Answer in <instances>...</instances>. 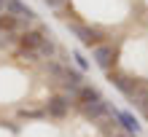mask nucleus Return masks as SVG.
Listing matches in <instances>:
<instances>
[{
  "instance_id": "nucleus-1",
  "label": "nucleus",
  "mask_w": 148,
  "mask_h": 137,
  "mask_svg": "<svg viewBox=\"0 0 148 137\" xmlns=\"http://www.w3.org/2000/svg\"><path fill=\"white\" fill-rule=\"evenodd\" d=\"M67 27H70L73 32H75V38L81 40L84 46H89V48H97V46H102V43H108L105 40V32H102L100 27H92V24H81V22H67Z\"/></svg>"
},
{
  "instance_id": "nucleus-2",
  "label": "nucleus",
  "mask_w": 148,
  "mask_h": 137,
  "mask_svg": "<svg viewBox=\"0 0 148 137\" xmlns=\"http://www.w3.org/2000/svg\"><path fill=\"white\" fill-rule=\"evenodd\" d=\"M94 62H97V67H102L105 73H110L113 67H116L119 62V46H113V43H102L94 48Z\"/></svg>"
},
{
  "instance_id": "nucleus-3",
  "label": "nucleus",
  "mask_w": 148,
  "mask_h": 137,
  "mask_svg": "<svg viewBox=\"0 0 148 137\" xmlns=\"http://www.w3.org/2000/svg\"><path fill=\"white\" fill-rule=\"evenodd\" d=\"M108 81H110L121 94H124V97H132V94L140 89V83H143V81L132 78V75H124V73H116V70H110V73H108Z\"/></svg>"
},
{
  "instance_id": "nucleus-4",
  "label": "nucleus",
  "mask_w": 148,
  "mask_h": 137,
  "mask_svg": "<svg viewBox=\"0 0 148 137\" xmlns=\"http://www.w3.org/2000/svg\"><path fill=\"white\" fill-rule=\"evenodd\" d=\"M70 97H65V94H54V97H49L46 102V116L51 118H65L67 116V110H70Z\"/></svg>"
},
{
  "instance_id": "nucleus-5",
  "label": "nucleus",
  "mask_w": 148,
  "mask_h": 137,
  "mask_svg": "<svg viewBox=\"0 0 148 137\" xmlns=\"http://www.w3.org/2000/svg\"><path fill=\"white\" fill-rule=\"evenodd\" d=\"M100 100H102L100 89H97V86H89V83H84L75 94H70V102H73V105H78V108L92 105V102H100Z\"/></svg>"
},
{
  "instance_id": "nucleus-6",
  "label": "nucleus",
  "mask_w": 148,
  "mask_h": 137,
  "mask_svg": "<svg viewBox=\"0 0 148 137\" xmlns=\"http://www.w3.org/2000/svg\"><path fill=\"white\" fill-rule=\"evenodd\" d=\"M43 38H46V35H43L40 30H24V32H19V48H24V51H38L40 43H43Z\"/></svg>"
},
{
  "instance_id": "nucleus-7",
  "label": "nucleus",
  "mask_w": 148,
  "mask_h": 137,
  "mask_svg": "<svg viewBox=\"0 0 148 137\" xmlns=\"http://www.w3.org/2000/svg\"><path fill=\"white\" fill-rule=\"evenodd\" d=\"M110 116L116 118V121L124 126V132L127 134H137L140 132V121L132 116V113H127V110H116V108H110Z\"/></svg>"
},
{
  "instance_id": "nucleus-8",
  "label": "nucleus",
  "mask_w": 148,
  "mask_h": 137,
  "mask_svg": "<svg viewBox=\"0 0 148 137\" xmlns=\"http://www.w3.org/2000/svg\"><path fill=\"white\" fill-rule=\"evenodd\" d=\"M81 113L86 118H92V121H102L105 116H110V105H108L105 100H100V102H92V105H84Z\"/></svg>"
},
{
  "instance_id": "nucleus-9",
  "label": "nucleus",
  "mask_w": 148,
  "mask_h": 137,
  "mask_svg": "<svg viewBox=\"0 0 148 137\" xmlns=\"http://www.w3.org/2000/svg\"><path fill=\"white\" fill-rule=\"evenodd\" d=\"M0 30H3V32H22L24 27H22V22L16 19V16H11V14H0Z\"/></svg>"
},
{
  "instance_id": "nucleus-10",
  "label": "nucleus",
  "mask_w": 148,
  "mask_h": 137,
  "mask_svg": "<svg viewBox=\"0 0 148 137\" xmlns=\"http://www.w3.org/2000/svg\"><path fill=\"white\" fill-rule=\"evenodd\" d=\"M38 54H40V59H54V57H57V43H54L51 38H43Z\"/></svg>"
},
{
  "instance_id": "nucleus-11",
  "label": "nucleus",
  "mask_w": 148,
  "mask_h": 137,
  "mask_svg": "<svg viewBox=\"0 0 148 137\" xmlns=\"http://www.w3.org/2000/svg\"><path fill=\"white\" fill-rule=\"evenodd\" d=\"M46 70H49L51 75H54V78H59V81L65 78V67L59 65V62H54V59H49V62H46Z\"/></svg>"
},
{
  "instance_id": "nucleus-12",
  "label": "nucleus",
  "mask_w": 148,
  "mask_h": 137,
  "mask_svg": "<svg viewBox=\"0 0 148 137\" xmlns=\"http://www.w3.org/2000/svg\"><path fill=\"white\" fill-rule=\"evenodd\" d=\"M100 129H102L105 137H113L116 134V118H113V121H100Z\"/></svg>"
},
{
  "instance_id": "nucleus-13",
  "label": "nucleus",
  "mask_w": 148,
  "mask_h": 137,
  "mask_svg": "<svg viewBox=\"0 0 148 137\" xmlns=\"http://www.w3.org/2000/svg\"><path fill=\"white\" fill-rule=\"evenodd\" d=\"M46 110H22V118H43Z\"/></svg>"
},
{
  "instance_id": "nucleus-14",
  "label": "nucleus",
  "mask_w": 148,
  "mask_h": 137,
  "mask_svg": "<svg viewBox=\"0 0 148 137\" xmlns=\"http://www.w3.org/2000/svg\"><path fill=\"white\" fill-rule=\"evenodd\" d=\"M73 59H75V65L81 67V70H86V67H89V62L84 59V54H81V51H75V54H73Z\"/></svg>"
},
{
  "instance_id": "nucleus-15",
  "label": "nucleus",
  "mask_w": 148,
  "mask_h": 137,
  "mask_svg": "<svg viewBox=\"0 0 148 137\" xmlns=\"http://www.w3.org/2000/svg\"><path fill=\"white\" fill-rule=\"evenodd\" d=\"M22 57L27 59V62H38V59H40V54H38V51H24V48H22Z\"/></svg>"
},
{
  "instance_id": "nucleus-16",
  "label": "nucleus",
  "mask_w": 148,
  "mask_h": 137,
  "mask_svg": "<svg viewBox=\"0 0 148 137\" xmlns=\"http://www.w3.org/2000/svg\"><path fill=\"white\" fill-rule=\"evenodd\" d=\"M43 3H46L49 8H65V5H67V0H43Z\"/></svg>"
},
{
  "instance_id": "nucleus-17",
  "label": "nucleus",
  "mask_w": 148,
  "mask_h": 137,
  "mask_svg": "<svg viewBox=\"0 0 148 137\" xmlns=\"http://www.w3.org/2000/svg\"><path fill=\"white\" fill-rule=\"evenodd\" d=\"M5 3L8 0H0V14H5Z\"/></svg>"
},
{
  "instance_id": "nucleus-18",
  "label": "nucleus",
  "mask_w": 148,
  "mask_h": 137,
  "mask_svg": "<svg viewBox=\"0 0 148 137\" xmlns=\"http://www.w3.org/2000/svg\"><path fill=\"white\" fill-rule=\"evenodd\" d=\"M113 137H129V134H113Z\"/></svg>"
}]
</instances>
